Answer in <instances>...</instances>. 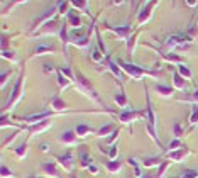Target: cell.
<instances>
[{
    "instance_id": "cell-17",
    "label": "cell",
    "mask_w": 198,
    "mask_h": 178,
    "mask_svg": "<svg viewBox=\"0 0 198 178\" xmlns=\"http://www.w3.org/2000/svg\"><path fill=\"white\" fill-rule=\"evenodd\" d=\"M175 78H176V86L183 88V86H185V83H183V80H181V76H180V75H175Z\"/></svg>"
},
{
    "instance_id": "cell-2",
    "label": "cell",
    "mask_w": 198,
    "mask_h": 178,
    "mask_svg": "<svg viewBox=\"0 0 198 178\" xmlns=\"http://www.w3.org/2000/svg\"><path fill=\"white\" fill-rule=\"evenodd\" d=\"M124 68L127 70L129 73H132L134 76H141L142 73H144L142 70H139V68H136V66H132V65H124Z\"/></svg>"
},
{
    "instance_id": "cell-12",
    "label": "cell",
    "mask_w": 198,
    "mask_h": 178,
    "mask_svg": "<svg viewBox=\"0 0 198 178\" xmlns=\"http://www.w3.org/2000/svg\"><path fill=\"white\" fill-rule=\"evenodd\" d=\"M70 22L73 24V26H80V17L75 14H70Z\"/></svg>"
},
{
    "instance_id": "cell-25",
    "label": "cell",
    "mask_w": 198,
    "mask_h": 178,
    "mask_svg": "<svg viewBox=\"0 0 198 178\" xmlns=\"http://www.w3.org/2000/svg\"><path fill=\"white\" fill-rule=\"evenodd\" d=\"M115 153H117V149H115V148H112V151H110V156H115Z\"/></svg>"
},
{
    "instance_id": "cell-3",
    "label": "cell",
    "mask_w": 198,
    "mask_h": 178,
    "mask_svg": "<svg viewBox=\"0 0 198 178\" xmlns=\"http://www.w3.org/2000/svg\"><path fill=\"white\" fill-rule=\"evenodd\" d=\"M181 178H198V171H195V170H185L181 173Z\"/></svg>"
},
{
    "instance_id": "cell-1",
    "label": "cell",
    "mask_w": 198,
    "mask_h": 178,
    "mask_svg": "<svg viewBox=\"0 0 198 178\" xmlns=\"http://www.w3.org/2000/svg\"><path fill=\"white\" fill-rule=\"evenodd\" d=\"M49 112H43V114H32V115H29V117H26V121L27 122H36V121H39V119H44V117H48Z\"/></svg>"
},
{
    "instance_id": "cell-4",
    "label": "cell",
    "mask_w": 198,
    "mask_h": 178,
    "mask_svg": "<svg viewBox=\"0 0 198 178\" xmlns=\"http://www.w3.org/2000/svg\"><path fill=\"white\" fill-rule=\"evenodd\" d=\"M61 139H63V141H66V143H73V141H75V132L66 131L65 134L61 136Z\"/></svg>"
},
{
    "instance_id": "cell-15",
    "label": "cell",
    "mask_w": 198,
    "mask_h": 178,
    "mask_svg": "<svg viewBox=\"0 0 198 178\" xmlns=\"http://www.w3.org/2000/svg\"><path fill=\"white\" fill-rule=\"evenodd\" d=\"M190 121H191V122H196L198 121V107L193 109V115H191V119H190Z\"/></svg>"
},
{
    "instance_id": "cell-26",
    "label": "cell",
    "mask_w": 198,
    "mask_h": 178,
    "mask_svg": "<svg viewBox=\"0 0 198 178\" xmlns=\"http://www.w3.org/2000/svg\"><path fill=\"white\" fill-rule=\"evenodd\" d=\"M90 171H93V173H96V166H91V165H90Z\"/></svg>"
},
{
    "instance_id": "cell-5",
    "label": "cell",
    "mask_w": 198,
    "mask_h": 178,
    "mask_svg": "<svg viewBox=\"0 0 198 178\" xmlns=\"http://www.w3.org/2000/svg\"><path fill=\"white\" fill-rule=\"evenodd\" d=\"M71 154H70V153H68V154H66V156H63V158H61V165H63V166H66V168H71Z\"/></svg>"
},
{
    "instance_id": "cell-23",
    "label": "cell",
    "mask_w": 198,
    "mask_h": 178,
    "mask_svg": "<svg viewBox=\"0 0 198 178\" xmlns=\"http://www.w3.org/2000/svg\"><path fill=\"white\" fill-rule=\"evenodd\" d=\"M117 102H119V103H124V95H119V97H117Z\"/></svg>"
},
{
    "instance_id": "cell-19",
    "label": "cell",
    "mask_w": 198,
    "mask_h": 178,
    "mask_svg": "<svg viewBox=\"0 0 198 178\" xmlns=\"http://www.w3.org/2000/svg\"><path fill=\"white\" fill-rule=\"evenodd\" d=\"M180 71L183 73L185 76H188V78L191 76V73H190V70H188V68H185V66H180Z\"/></svg>"
},
{
    "instance_id": "cell-9",
    "label": "cell",
    "mask_w": 198,
    "mask_h": 178,
    "mask_svg": "<svg viewBox=\"0 0 198 178\" xmlns=\"http://www.w3.org/2000/svg\"><path fill=\"white\" fill-rule=\"evenodd\" d=\"M20 83H22V78H19V80H17V83H15V88H14V95H12V100H14V98H17V95H19V90H20Z\"/></svg>"
},
{
    "instance_id": "cell-22",
    "label": "cell",
    "mask_w": 198,
    "mask_h": 178,
    "mask_svg": "<svg viewBox=\"0 0 198 178\" xmlns=\"http://www.w3.org/2000/svg\"><path fill=\"white\" fill-rule=\"evenodd\" d=\"M112 129V126H107V127H102V129H100V134H107L108 131Z\"/></svg>"
},
{
    "instance_id": "cell-10",
    "label": "cell",
    "mask_w": 198,
    "mask_h": 178,
    "mask_svg": "<svg viewBox=\"0 0 198 178\" xmlns=\"http://www.w3.org/2000/svg\"><path fill=\"white\" fill-rule=\"evenodd\" d=\"M134 115H136V112H125V114H122L120 115V121H124V122H127L129 119H132Z\"/></svg>"
},
{
    "instance_id": "cell-18",
    "label": "cell",
    "mask_w": 198,
    "mask_h": 178,
    "mask_svg": "<svg viewBox=\"0 0 198 178\" xmlns=\"http://www.w3.org/2000/svg\"><path fill=\"white\" fill-rule=\"evenodd\" d=\"M44 170L46 171H49V173H53V175H56V170H54L53 165H44Z\"/></svg>"
},
{
    "instance_id": "cell-16",
    "label": "cell",
    "mask_w": 198,
    "mask_h": 178,
    "mask_svg": "<svg viewBox=\"0 0 198 178\" xmlns=\"http://www.w3.org/2000/svg\"><path fill=\"white\" fill-rule=\"evenodd\" d=\"M41 51H53V48L51 46H39V48H36V53H41Z\"/></svg>"
},
{
    "instance_id": "cell-14",
    "label": "cell",
    "mask_w": 198,
    "mask_h": 178,
    "mask_svg": "<svg viewBox=\"0 0 198 178\" xmlns=\"http://www.w3.org/2000/svg\"><path fill=\"white\" fill-rule=\"evenodd\" d=\"M185 154V149H181L178 153H171V158H175V160H181V156Z\"/></svg>"
},
{
    "instance_id": "cell-8",
    "label": "cell",
    "mask_w": 198,
    "mask_h": 178,
    "mask_svg": "<svg viewBox=\"0 0 198 178\" xmlns=\"http://www.w3.org/2000/svg\"><path fill=\"white\" fill-rule=\"evenodd\" d=\"M53 105L56 107V109H65V102L60 100V97H54L53 98Z\"/></svg>"
},
{
    "instance_id": "cell-27",
    "label": "cell",
    "mask_w": 198,
    "mask_h": 178,
    "mask_svg": "<svg viewBox=\"0 0 198 178\" xmlns=\"http://www.w3.org/2000/svg\"><path fill=\"white\" fill-rule=\"evenodd\" d=\"M193 98H195V100H198V90L195 92V95H193Z\"/></svg>"
},
{
    "instance_id": "cell-24",
    "label": "cell",
    "mask_w": 198,
    "mask_h": 178,
    "mask_svg": "<svg viewBox=\"0 0 198 178\" xmlns=\"http://www.w3.org/2000/svg\"><path fill=\"white\" fill-rule=\"evenodd\" d=\"M175 129H176V136H180V132H181V127L178 126V124H176V126H175Z\"/></svg>"
},
{
    "instance_id": "cell-6",
    "label": "cell",
    "mask_w": 198,
    "mask_h": 178,
    "mask_svg": "<svg viewBox=\"0 0 198 178\" xmlns=\"http://www.w3.org/2000/svg\"><path fill=\"white\" fill-rule=\"evenodd\" d=\"M88 131H90V127H88V126H83V124L76 127V134H78V136H85Z\"/></svg>"
},
{
    "instance_id": "cell-7",
    "label": "cell",
    "mask_w": 198,
    "mask_h": 178,
    "mask_svg": "<svg viewBox=\"0 0 198 178\" xmlns=\"http://www.w3.org/2000/svg\"><path fill=\"white\" fill-rule=\"evenodd\" d=\"M107 168L110 171H115V170L120 168V161H110V163H107Z\"/></svg>"
},
{
    "instance_id": "cell-21",
    "label": "cell",
    "mask_w": 198,
    "mask_h": 178,
    "mask_svg": "<svg viewBox=\"0 0 198 178\" xmlns=\"http://www.w3.org/2000/svg\"><path fill=\"white\" fill-rule=\"evenodd\" d=\"M2 175L3 176H9V175H12V171H9V168H7V166H2Z\"/></svg>"
},
{
    "instance_id": "cell-20",
    "label": "cell",
    "mask_w": 198,
    "mask_h": 178,
    "mask_svg": "<svg viewBox=\"0 0 198 178\" xmlns=\"http://www.w3.org/2000/svg\"><path fill=\"white\" fill-rule=\"evenodd\" d=\"M108 65H110V68H112V71H113V73H115V75H120V71H119V68H117V66H115V65H113V63H112V61H110V63H108Z\"/></svg>"
},
{
    "instance_id": "cell-11",
    "label": "cell",
    "mask_w": 198,
    "mask_h": 178,
    "mask_svg": "<svg viewBox=\"0 0 198 178\" xmlns=\"http://www.w3.org/2000/svg\"><path fill=\"white\" fill-rule=\"evenodd\" d=\"M156 88H158V92H161V93H164V95L171 93V88H169V86H163V85H158V86H156Z\"/></svg>"
},
{
    "instance_id": "cell-13",
    "label": "cell",
    "mask_w": 198,
    "mask_h": 178,
    "mask_svg": "<svg viewBox=\"0 0 198 178\" xmlns=\"http://www.w3.org/2000/svg\"><path fill=\"white\" fill-rule=\"evenodd\" d=\"M129 163L134 166V171H136V176H141V170H139V166H137V163H136V161H134V160H129Z\"/></svg>"
}]
</instances>
